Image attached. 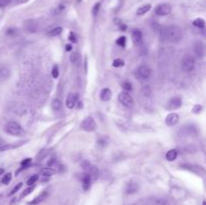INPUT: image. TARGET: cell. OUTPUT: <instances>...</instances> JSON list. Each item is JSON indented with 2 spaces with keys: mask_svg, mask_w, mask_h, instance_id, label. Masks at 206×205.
Instances as JSON below:
<instances>
[{
  "mask_svg": "<svg viewBox=\"0 0 206 205\" xmlns=\"http://www.w3.org/2000/svg\"><path fill=\"white\" fill-rule=\"evenodd\" d=\"M162 37L168 42L177 43L182 38V30L177 25H169L162 30Z\"/></svg>",
  "mask_w": 206,
  "mask_h": 205,
  "instance_id": "cell-1",
  "label": "cell"
},
{
  "mask_svg": "<svg viewBox=\"0 0 206 205\" xmlns=\"http://www.w3.org/2000/svg\"><path fill=\"white\" fill-rule=\"evenodd\" d=\"M181 68L185 73H190L195 68V59L190 54H186L181 60Z\"/></svg>",
  "mask_w": 206,
  "mask_h": 205,
  "instance_id": "cell-2",
  "label": "cell"
},
{
  "mask_svg": "<svg viewBox=\"0 0 206 205\" xmlns=\"http://www.w3.org/2000/svg\"><path fill=\"white\" fill-rule=\"evenodd\" d=\"M5 131L11 136H21L23 133V130L21 128V126L17 123V122H14V121L9 122V123L6 125Z\"/></svg>",
  "mask_w": 206,
  "mask_h": 205,
  "instance_id": "cell-3",
  "label": "cell"
},
{
  "mask_svg": "<svg viewBox=\"0 0 206 205\" xmlns=\"http://www.w3.org/2000/svg\"><path fill=\"white\" fill-rule=\"evenodd\" d=\"M82 170L86 173H87L89 175L92 177V179H98L99 177V169L96 166L92 165L89 161H84L82 163Z\"/></svg>",
  "mask_w": 206,
  "mask_h": 205,
  "instance_id": "cell-4",
  "label": "cell"
},
{
  "mask_svg": "<svg viewBox=\"0 0 206 205\" xmlns=\"http://www.w3.org/2000/svg\"><path fill=\"white\" fill-rule=\"evenodd\" d=\"M118 100L124 107L132 108L134 106V100L128 92H122L118 96Z\"/></svg>",
  "mask_w": 206,
  "mask_h": 205,
  "instance_id": "cell-5",
  "label": "cell"
},
{
  "mask_svg": "<svg viewBox=\"0 0 206 205\" xmlns=\"http://www.w3.org/2000/svg\"><path fill=\"white\" fill-rule=\"evenodd\" d=\"M194 53L198 59H203L206 56V44L202 41H196L193 45Z\"/></svg>",
  "mask_w": 206,
  "mask_h": 205,
  "instance_id": "cell-6",
  "label": "cell"
},
{
  "mask_svg": "<svg viewBox=\"0 0 206 205\" xmlns=\"http://www.w3.org/2000/svg\"><path fill=\"white\" fill-rule=\"evenodd\" d=\"M81 127L82 130L87 132H94L97 129V124H96L95 120L92 117H87L82 122Z\"/></svg>",
  "mask_w": 206,
  "mask_h": 205,
  "instance_id": "cell-7",
  "label": "cell"
},
{
  "mask_svg": "<svg viewBox=\"0 0 206 205\" xmlns=\"http://www.w3.org/2000/svg\"><path fill=\"white\" fill-rule=\"evenodd\" d=\"M155 12L157 15L160 16H166L171 12V6L167 3H161L156 6L155 8Z\"/></svg>",
  "mask_w": 206,
  "mask_h": 205,
  "instance_id": "cell-8",
  "label": "cell"
},
{
  "mask_svg": "<svg viewBox=\"0 0 206 205\" xmlns=\"http://www.w3.org/2000/svg\"><path fill=\"white\" fill-rule=\"evenodd\" d=\"M151 74H152V70L148 65H141L137 68V76L140 79H148Z\"/></svg>",
  "mask_w": 206,
  "mask_h": 205,
  "instance_id": "cell-9",
  "label": "cell"
},
{
  "mask_svg": "<svg viewBox=\"0 0 206 205\" xmlns=\"http://www.w3.org/2000/svg\"><path fill=\"white\" fill-rule=\"evenodd\" d=\"M178 122H179V115L176 113L169 114L166 117V119H165V123H166L167 126H169V127L175 126V125H177Z\"/></svg>",
  "mask_w": 206,
  "mask_h": 205,
  "instance_id": "cell-10",
  "label": "cell"
},
{
  "mask_svg": "<svg viewBox=\"0 0 206 205\" xmlns=\"http://www.w3.org/2000/svg\"><path fill=\"white\" fill-rule=\"evenodd\" d=\"M139 183L136 181H129L127 184H126V193L127 194H134L137 191L139 190Z\"/></svg>",
  "mask_w": 206,
  "mask_h": 205,
  "instance_id": "cell-11",
  "label": "cell"
},
{
  "mask_svg": "<svg viewBox=\"0 0 206 205\" xmlns=\"http://www.w3.org/2000/svg\"><path fill=\"white\" fill-rule=\"evenodd\" d=\"M81 181H82V189L84 191L89 190L90 187V183H92V177H90L87 173H84V174H82V176H81Z\"/></svg>",
  "mask_w": 206,
  "mask_h": 205,
  "instance_id": "cell-12",
  "label": "cell"
},
{
  "mask_svg": "<svg viewBox=\"0 0 206 205\" xmlns=\"http://www.w3.org/2000/svg\"><path fill=\"white\" fill-rule=\"evenodd\" d=\"M182 106V100L180 98H173L168 102V109L169 110H177Z\"/></svg>",
  "mask_w": 206,
  "mask_h": 205,
  "instance_id": "cell-13",
  "label": "cell"
},
{
  "mask_svg": "<svg viewBox=\"0 0 206 205\" xmlns=\"http://www.w3.org/2000/svg\"><path fill=\"white\" fill-rule=\"evenodd\" d=\"M76 96L75 95V94H73V93H70V94H68V96H67V109H73V107L76 106Z\"/></svg>",
  "mask_w": 206,
  "mask_h": 205,
  "instance_id": "cell-14",
  "label": "cell"
},
{
  "mask_svg": "<svg viewBox=\"0 0 206 205\" xmlns=\"http://www.w3.org/2000/svg\"><path fill=\"white\" fill-rule=\"evenodd\" d=\"M46 197H47V191H43V192H41L38 196H36V197H35L33 200L30 201L29 204L30 205H37V204L41 203V202L44 200Z\"/></svg>",
  "mask_w": 206,
  "mask_h": 205,
  "instance_id": "cell-15",
  "label": "cell"
},
{
  "mask_svg": "<svg viewBox=\"0 0 206 205\" xmlns=\"http://www.w3.org/2000/svg\"><path fill=\"white\" fill-rule=\"evenodd\" d=\"M132 38H133L134 42L136 44H140L142 42V38H143V34L142 31L140 29H134L133 32H132Z\"/></svg>",
  "mask_w": 206,
  "mask_h": 205,
  "instance_id": "cell-16",
  "label": "cell"
},
{
  "mask_svg": "<svg viewBox=\"0 0 206 205\" xmlns=\"http://www.w3.org/2000/svg\"><path fill=\"white\" fill-rule=\"evenodd\" d=\"M112 98V92L110 88H103L100 94V99L104 102H108Z\"/></svg>",
  "mask_w": 206,
  "mask_h": 205,
  "instance_id": "cell-17",
  "label": "cell"
},
{
  "mask_svg": "<svg viewBox=\"0 0 206 205\" xmlns=\"http://www.w3.org/2000/svg\"><path fill=\"white\" fill-rule=\"evenodd\" d=\"M56 173V171L54 170V169L49 168V167H45V168L41 169V171H40V175H42L44 177H50V176L54 175Z\"/></svg>",
  "mask_w": 206,
  "mask_h": 205,
  "instance_id": "cell-18",
  "label": "cell"
},
{
  "mask_svg": "<svg viewBox=\"0 0 206 205\" xmlns=\"http://www.w3.org/2000/svg\"><path fill=\"white\" fill-rule=\"evenodd\" d=\"M177 156H178V152H177L176 149H171V150H169L166 153V159L170 162L174 161V160L177 158Z\"/></svg>",
  "mask_w": 206,
  "mask_h": 205,
  "instance_id": "cell-19",
  "label": "cell"
},
{
  "mask_svg": "<svg viewBox=\"0 0 206 205\" xmlns=\"http://www.w3.org/2000/svg\"><path fill=\"white\" fill-rule=\"evenodd\" d=\"M151 9V4H144L143 6H140L138 8V10H137V15L141 16V15H144L146 14V13L148 12Z\"/></svg>",
  "mask_w": 206,
  "mask_h": 205,
  "instance_id": "cell-20",
  "label": "cell"
},
{
  "mask_svg": "<svg viewBox=\"0 0 206 205\" xmlns=\"http://www.w3.org/2000/svg\"><path fill=\"white\" fill-rule=\"evenodd\" d=\"M62 102H60V100L59 99H54L53 102H51V107H53V109L54 111H59L62 109Z\"/></svg>",
  "mask_w": 206,
  "mask_h": 205,
  "instance_id": "cell-21",
  "label": "cell"
},
{
  "mask_svg": "<svg viewBox=\"0 0 206 205\" xmlns=\"http://www.w3.org/2000/svg\"><path fill=\"white\" fill-rule=\"evenodd\" d=\"M193 25L195 27H198V28H203V27L205 26L204 19H202V18H196L193 21Z\"/></svg>",
  "mask_w": 206,
  "mask_h": 205,
  "instance_id": "cell-22",
  "label": "cell"
},
{
  "mask_svg": "<svg viewBox=\"0 0 206 205\" xmlns=\"http://www.w3.org/2000/svg\"><path fill=\"white\" fill-rule=\"evenodd\" d=\"M79 54L76 53V52H71L70 55V62L73 63V65H78L79 63Z\"/></svg>",
  "mask_w": 206,
  "mask_h": 205,
  "instance_id": "cell-23",
  "label": "cell"
},
{
  "mask_svg": "<svg viewBox=\"0 0 206 205\" xmlns=\"http://www.w3.org/2000/svg\"><path fill=\"white\" fill-rule=\"evenodd\" d=\"M62 32V27H56V28L51 29L50 31L48 32V35H50V36H57V35H59L60 33Z\"/></svg>",
  "mask_w": 206,
  "mask_h": 205,
  "instance_id": "cell-24",
  "label": "cell"
},
{
  "mask_svg": "<svg viewBox=\"0 0 206 205\" xmlns=\"http://www.w3.org/2000/svg\"><path fill=\"white\" fill-rule=\"evenodd\" d=\"M11 179H12V174L11 173H6L3 176V178H2L1 182L4 185H8V184L10 183V181H11Z\"/></svg>",
  "mask_w": 206,
  "mask_h": 205,
  "instance_id": "cell-25",
  "label": "cell"
},
{
  "mask_svg": "<svg viewBox=\"0 0 206 205\" xmlns=\"http://www.w3.org/2000/svg\"><path fill=\"white\" fill-rule=\"evenodd\" d=\"M37 180H38V175L37 174H34V175H32L28 180H27V185H28V186H32Z\"/></svg>",
  "mask_w": 206,
  "mask_h": 205,
  "instance_id": "cell-26",
  "label": "cell"
},
{
  "mask_svg": "<svg viewBox=\"0 0 206 205\" xmlns=\"http://www.w3.org/2000/svg\"><path fill=\"white\" fill-rule=\"evenodd\" d=\"M34 190V187L33 186H29L28 188H26L25 190L22 191V194H21V198L22 197H25V196L29 195L30 193H32V191Z\"/></svg>",
  "mask_w": 206,
  "mask_h": 205,
  "instance_id": "cell-27",
  "label": "cell"
},
{
  "mask_svg": "<svg viewBox=\"0 0 206 205\" xmlns=\"http://www.w3.org/2000/svg\"><path fill=\"white\" fill-rule=\"evenodd\" d=\"M59 74V66L56 65L53 68V71H51V76H53V79H57Z\"/></svg>",
  "mask_w": 206,
  "mask_h": 205,
  "instance_id": "cell-28",
  "label": "cell"
},
{
  "mask_svg": "<svg viewBox=\"0 0 206 205\" xmlns=\"http://www.w3.org/2000/svg\"><path fill=\"white\" fill-rule=\"evenodd\" d=\"M126 41H127V38H126L125 36H121V37H119L117 39V44L118 45H120V46H122V48H124V46H125V44H126Z\"/></svg>",
  "mask_w": 206,
  "mask_h": 205,
  "instance_id": "cell-29",
  "label": "cell"
},
{
  "mask_svg": "<svg viewBox=\"0 0 206 205\" xmlns=\"http://www.w3.org/2000/svg\"><path fill=\"white\" fill-rule=\"evenodd\" d=\"M124 65H125V62H124V60L121 59H115L114 62H113V65H114L115 68H121V66H123Z\"/></svg>",
  "mask_w": 206,
  "mask_h": 205,
  "instance_id": "cell-30",
  "label": "cell"
},
{
  "mask_svg": "<svg viewBox=\"0 0 206 205\" xmlns=\"http://www.w3.org/2000/svg\"><path fill=\"white\" fill-rule=\"evenodd\" d=\"M30 163H31V159H30V158H26V159H24L23 161L21 162V168L28 167L30 165Z\"/></svg>",
  "mask_w": 206,
  "mask_h": 205,
  "instance_id": "cell-31",
  "label": "cell"
},
{
  "mask_svg": "<svg viewBox=\"0 0 206 205\" xmlns=\"http://www.w3.org/2000/svg\"><path fill=\"white\" fill-rule=\"evenodd\" d=\"M22 187V182H20V183H18L17 185H15L14 188L11 190V192H10V194L9 195H13V194H15L16 192H17L18 190H20V188Z\"/></svg>",
  "mask_w": 206,
  "mask_h": 205,
  "instance_id": "cell-32",
  "label": "cell"
},
{
  "mask_svg": "<svg viewBox=\"0 0 206 205\" xmlns=\"http://www.w3.org/2000/svg\"><path fill=\"white\" fill-rule=\"evenodd\" d=\"M122 88L126 91V92H129V91L132 90V85H131L129 82H124V84L122 85Z\"/></svg>",
  "mask_w": 206,
  "mask_h": 205,
  "instance_id": "cell-33",
  "label": "cell"
},
{
  "mask_svg": "<svg viewBox=\"0 0 206 205\" xmlns=\"http://www.w3.org/2000/svg\"><path fill=\"white\" fill-rule=\"evenodd\" d=\"M100 7H101V3L100 2H98V3H96L94 5V7H93V14L94 15H97L99 10H100Z\"/></svg>",
  "mask_w": 206,
  "mask_h": 205,
  "instance_id": "cell-34",
  "label": "cell"
},
{
  "mask_svg": "<svg viewBox=\"0 0 206 205\" xmlns=\"http://www.w3.org/2000/svg\"><path fill=\"white\" fill-rule=\"evenodd\" d=\"M68 39H70L71 42H73V43H76V41H78V39H76V36L75 35V33H73V32L70 33V35H68Z\"/></svg>",
  "mask_w": 206,
  "mask_h": 205,
  "instance_id": "cell-35",
  "label": "cell"
},
{
  "mask_svg": "<svg viewBox=\"0 0 206 205\" xmlns=\"http://www.w3.org/2000/svg\"><path fill=\"white\" fill-rule=\"evenodd\" d=\"M202 111V107L200 106V105H196L194 108H193V110H192V112H193L194 114H198L200 113Z\"/></svg>",
  "mask_w": 206,
  "mask_h": 205,
  "instance_id": "cell-36",
  "label": "cell"
},
{
  "mask_svg": "<svg viewBox=\"0 0 206 205\" xmlns=\"http://www.w3.org/2000/svg\"><path fill=\"white\" fill-rule=\"evenodd\" d=\"M65 49H67V51H70L71 49H73V46H71V44H67V48H65Z\"/></svg>",
  "mask_w": 206,
  "mask_h": 205,
  "instance_id": "cell-37",
  "label": "cell"
},
{
  "mask_svg": "<svg viewBox=\"0 0 206 205\" xmlns=\"http://www.w3.org/2000/svg\"><path fill=\"white\" fill-rule=\"evenodd\" d=\"M16 1H17L18 3H25V2H27L28 0H16Z\"/></svg>",
  "mask_w": 206,
  "mask_h": 205,
  "instance_id": "cell-38",
  "label": "cell"
},
{
  "mask_svg": "<svg viewBox=\"0 0 206 205\" xmlns=\"http://www.w3.org/2000/svg\"><path fill=\"white\" fill-rule=\"evenodd\" d=\"M4 173V169H2V168H0V176L2 175V174Z\"/></svg>",
  "mask_w": 206,
  "mask_h": 205,
  "instance_id": "cell-39",
  "label": "cell"
},
{
  "mask_svg": "<svg viewBox=\"0 0 206 205\" xmlns=\"http://www.w3.org/2000/svg\"><path fill=\"white\" fill-rule=\"evenodd\" d=\"M202 205H206V201H203L202 202Z\"/></svg>",
  "mask_w": 206,
  "mask_h": 205,
  "instance_id": "cell-40",
  "label": "cell"
},
{
  "mask_svg": "<svg viewBox=\"0 0 206 205\" xmlns=\"http://www.w3.org/2000/svg\"><path fill=\"white\" fill-rule=\"evenodd\" d=\"M205 36H206V28H205Z\"/></svg>",
  "mask_w": 206,
  "mask_h": 205,
  "instance_id": "cell-41",
  "label": "cell"
}]
</instances>
